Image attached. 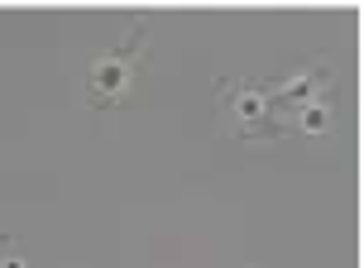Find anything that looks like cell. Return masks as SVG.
<instances>
[{
  "label": "cell",
  "instance_id": "obj_1",
  "mask_svg": "<svg viewBox=\"0 0 364 268\" xmlns=\"http://www.w3.org/2000/svg\"><path fill=\"white\" fill-rule=\"evenodd\" d=\"M144 43V29H134V38H129V48H120V53H110L101 68L91 72V101L96 106H115L120 96H125V82H129V53Z\"/></svg>",
  "mask_w": 364,
  "mask_h": 268
},
{
  "label": "cell",
  "instance_id": "obj_2",
  "mask_svg": "<svg viewBox=\"0 0 364 268\" xmlns=\"http://www.w3.org/2000/svg\"><path fill=\"white\" fill-rule=\"evenodd\" d=\"M220 96H225V110H235V125H240V134H269L273 129V101L269 96H259V91H250V87H240V91H230L225 82H220Z\"/></svg>",
  "mask_w": 364,
  "mask_h": 268
},
{
  "label": "cell",
  "instance_id": "obj_3",
  "mask_svg": "<svg viewBox=\"0 0 364 268\" xmlns=\"http://www.w3.org/2000/svg\"><path fill=\"white\" fill-rule=\"evenodd\" d=\"M326 82H331V68H307V72H297L292 82H278L269 91V101H273V110L278 106H311L316 87H326Z\"/></svg>",
  "mask_w": 364,
  "mask_h": 268
},
{
  "label": "cell",
  "instance_id": "obj_4",
  "mask_svg": "<svg viewBox=\"0 0 364 268\" xmlns=\"http://www.w3.org/2000/svg\"><path fill=\"white\" fill-rule=\"evenodd\" d=\"M326 125H331V110L326 106H316V101H311V106L297 110V129H302V134H321Z\"/></svg>",
  "mask_w": 364,
  "mask_h": 268
},
{
  "label": "cell",
  "instance_id": "obj_5",
  "mask_svg": "<svg viewBox=\"0 0 364 268\" xmlns=\"http://www.w3.org/2000/svg\"><path fill=\"white\" fill-rule=\"evenodd\" d=\"M19 245H10V240H5V259H0V268H24V264H19Z\"/></svg>",
  "mask_w": 364,
  "mask_h": 268
}]
</instances>
